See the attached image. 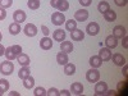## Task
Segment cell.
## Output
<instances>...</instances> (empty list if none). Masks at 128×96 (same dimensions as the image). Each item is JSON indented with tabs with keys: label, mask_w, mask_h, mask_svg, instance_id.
<instances>
[{
	"label": "cell",
	"mask_w": 128,
	"mask_h": 96,
	"mask_svg": "<svg viewBox=\"0 0 128 96\" xmlns=\"http://www.w3.org/2000/svg\"><path fill=\"white\" fill-rule=\"evenodd\" d=\"M40 46L42 50H50L52 48V41L51 38H49L48 36H45L44 38H41L40 40Z\"/></svg>",
	"instance_id": "17"
},
{
	"label": "cell",
	"mask_w": 128,
	"mask_h": 96,
	"mask_svg": "<svg viewBox=\"0 0 128 96\" xmlns=\"http://www.w3.org/2000/svg\"><path fill=\"white\" fill-rule=\"evenodd\" d=\"M62 95H63V96H70L72 94H70V91H68V90H62V91H60V96H62Z\"/></svg>",
	"instance_id": "42"
},
{
	"label": "cell",
	"mask_w": 128,
	"mask_h": 96,
	"mask_svg": "<svg viewBox=\"0 0 128 96\" xmlns=\"http://www.w3.org/2000/svg\"><path fill=\"white\" fill-rule=\"evenodd\" d=\"M88 19V10L86 9H80L74 13V20L76 22H84Z\"/></svg>",
	"instance_id": "4"
},
{
	"label": "cell",
	"mask_w": 128,
	"mask_h": 96,
	"mask_svg": "<svg viewBox=\"0 0 128 96\" xmlns=\"http://www.w3.org/2000/svg\"><path fill=\"white\" fill-rule=\"evenodd\" d=\"M17 60H18V63L20 64V67H28L30 63H31L30 56H28L27 54H23V52H20V54L17 56Z\"/></svg>",
	"instance_id": "16"
},
{
	"label": "cell",
	"mask_w": 128,
	"mask_h": 96,
	"mask_svg": "<svg viewBox=\"0 0 128 96\" xmlns=\"http://www.w3.org/2000/svg\"><path fill=\"white\" fill-rule=\"evenodd\" d=\"M23 86L27 88V90H31V88H34L35 87V80L32 76H28L23 80Z\"/></svg>",
	"instance_id": "24"
},
{
	"label": "cell",
	"mask_w": 128,
	"mask_h": 96,
	"mask_svg": "<svg viewBox=\"0 0 128 96\" xmlns=\"http://www.w3.org/2000/svg\"><path fill=\"white\" fill-rule=\"evenodd\" d=\"M52 38H54V41H64L66 40V31H63L62 28H58L55 30L54 32H52Z\"/></svg>",
	"instance_id": "14"
},
{
	"label": "cell",
	"mask_w": 128,
	"mask_h": 96,
	"mask_svg": "<svg viewBox=\"0 0 128 96\" xmlns=\"http://www.w3.org/2000/svg\"><path fill=\"white\" fill-rule=\"evenodd\" d=\"M86 80L91 83H95L100 80V72L98 70V68H91L90 70H87L86 73Z\"/></svg>",
	"instance_id": "2"
},
{
	"label": "cell",
	"mask_w": 128,
	"mask_h": 96,
	"mask_svg": "<svg viewBox=\"0 0 128 96\" xmlns=\"http://www.w3.org/2000/svg\"><path fill=\"white\" fill-rule=\"evenodd\" d=\"M64 23H66V30H67V31H70V32H72V31H74V30L77 28V22H76L74 19L66 20Z\"/></svg>",
	"instance_id": "26"
},
{
	"label": "cell",
	"mask_w": 128,
	"mask_h": 96,
	"mask_svg": "<svg viewBox=\"0 0 128 96\" xmlns=\"http://www.w3.org/2000/svg\"><path fill=\"white\" fill-rule=\"evenodd\" d=\"M26 18H27V14L23 12L22 9H18V10H16V12L13 13V19H14V22H17V23H23L26 20Z\"/></svg>",
	"instance_id": "7"
},
{
	"label": "cell",
	"mask_w": 128,
	"mask_h": 96,
	"mask_svg": "<svg viewBox=\"0 0 128 96\" xmlns=\"http://www.w3.org/2000/svg\"><path fill=\"white\" fill-rule=\"evenodd\" d=\"M12 50L14 51V54H16L17 56L20 54V52H22V48H20V45H13V46H12Z\"/></svg>",
	"instance_id": "35"
},
{
	"label": "cell",
	"mask_w": 128,
	"mask_h": 96,
	"mask_svg": "<svg viewBox=\"0 0 128 96\" xmlns=\"http://www.w3.org/2000/svg\"><path fill=\"white\" fill-rule=\"evenodd\" d=\"M0 88H2L4 92H6V91L9 90V82H8L6 80L2 78V80H0Z\"/></svg>",
	"instance_id": "32"
},
{
	"label": "cell",
	"mask_w": 128,
	"mask_h": 96,
	"mask_svg": "<svg viewBox=\"0 0 128 96\" xmlns=\"http://www.w3.org/2000/svg\"><path fill=\"white\" fill-rule=\"evenodd\" d=\"M60 51H64V52H67V54H69V52L73 51V45H72V42L70 41H62L60 42Z\"/></svg>",
	"instance_id": "19"
},
{
	"label": "cell",
	"mask_w": 128,
	"mask_h": 96,
	"mask_svg": "<svg viewBox=\"0 0 128 96\" xmlns=\"http://www.w3.org/2000/svg\"><path fill=\"white\" fill-rule=\"evenodd\" d=\"M14 70V64L12 60H5L0 64V73H3L4 76H10Z\"/></svg>",
	"instance_id": "1"
},
{
	"label": "cell",
	"mask_w": 128,
	"mask_h": 96,
	"mask_svg": "<svg viewBox=\"0 0 128 96\" xmlns=\"http://www.w3.org/2000/svg\"><path fill=\"white\" fill-rule=\"evenodd\" d=\"M28 76H31V70H30L28 67H22V68L19 69V72H18V77H19L20 80H24V78L28 77Z\"/></svg>",
	"instance_id": "25"
},
{
	"label": "cell",
	"mask_w": 128,
	"mask_h": 96,
	"mask_svg": "<svg viewBox=\"0 0 128 96\" xmlns=\"http://www.w3.org/2000/svg\"><path fill=\"white\" fill-rule=\"evenodd\" d=\"M116 94V91H114V90H108L105 92V95H115Z\"/></svg>",
	"instance_id": "45"
},
{
	"label": "cell",
	"mask_w": 128,
	"mask_h": 96,
	"mask_svg": "<svg viewBox=\"0 0 128 96\" xmlns=\"http://www.w3.org/2000/svg\"><path fill=\"white\" fill-rule=\"evenodd\" d=\"M4 55L6 56L8 60H14V59H17V55L14 54V51L12 50V46H9V48L5 49V54H4Z\"/></svg>",
	"instance_id": "28"
},
{
	"label": "cell",
	"mask_w": 128,
	"mask_h": 96,
	"mask_svg": "<svg viewBox=\"0 0 128 96\" xmlns=\"http://www.w3.org/2000/svg\"><path fill=\"white\" fill-rule=\"evenodd\" d=\"M41 31H42V34H44L45 36H49L50 35V30L46 26H41Z\"/></svg>",
	"instance_id": "40"
},
{
	"label": "cell",
	"mask_w": 128,
	"mask_h": 96,
	"mask_svg": "<svg viewBox=\"0 0 128 96\" xmlns=\"http://www.w3.org/2000/svg\"><path fill=\"white\" fill-rule=\"evenodd\" d=\"M56 62H58V64H60V66H66V64L69 62L68 54H67V52H64V51L58 52V54H56Z\"/></svg>",
	"instance_id": "18"
},
{
	"label": "cell",
	"mask_w": 128,
	"mask_h": 96,
	"mask_svg": "<svg viewBox=\"0 0 128 96\" xmlns=\"http://www.w3.org/2000/svg\"><path fill=\"white\" fill-rule=\"evenodd\" d=\"M60 2H62V0H50V4H51V6H52V8L58 9V6H59Z\"/></svg>",
	"instance_id": "39"
},
{
	"label": "cell",
	"mask_w": 128,
	"mask_h": 96,
	"mask_svg": "<svg viewBox=\"0 0 128 96\" xmlns=\"http://www.w3.org/2000/svg\"><path fill=\"white\" fill-rule=\"evenodd\" d=\"M3 94H4V91H3V90H2V88H0V96H2V95H3Z\"/></svg>",
	"instance_id": "47"
},
{
	"label": "cell",
	"mask_w": 128,
	"mask_h": 96,
	"mask_svg": "<svg viewBox=\"0 0 128 96\" xmlns=\"http://www.w3.org/2000/svg\"><path fill=\"white\" fill-rule=\"evenodd\" d=\"M114 3H115V5H118V6H126L127 3H128V0H114Z\"/></svg>",
	"instance_id": "36"
},
{
	"label": "cell",
	"mask_w": 128,
	"mask_h": 96,
	"mask_svg": "<svg viewBox=\"0 0 128 96\" xmlns=\"http://www.w3.org/2000/svg\"><path fill=\"white\" fill-rule=\"evenodd\" d=\"M104 18H105V20H108V22H114V20L116 19V13L114 12V10L109 9L104 13Z\"/></svg>",
	"instance_id": "23"
},
{
	"label": "cell",
	"mask_w": 128,
	"mask_h": 96,
	"mask_svg": "<svg viewBox=\"0 0 128 96\" xmlns=\"http://www.w3.org/2000/svg\"><path fill=\"white\" fill-rule=\"evenodd\" d=\"M127 34V31L123 26H115L114 30H113V36L115 38H123Z\"/></svg>",
	"instance_id": "10"
},
{
	"label": "cell",
	"mask_w": 128,
	"mask_h": 96,
	"mask_svg": "<svg viewBox=\"0 0 128 96\" xmlns=\"http://www.w3.org/2000/svg\"><path fill=\"white\" fill-rule=\"evenodd\" d=\"M122 45H123V48H124V49H128V37H127V36H124V37H123Z\"/></svg>",
	"instance_id": "41"
},
{
	"label": "cell",
	"mask_w": 128,
	"mask_h": 96,
	"mask_svg": "<svg viewBox=\"0 0 128 96\" xmlns=\"http://www.w3.org/2000/svg\"><path fill=\"white\" fill-rule=\"evenodd\" d=\"M105 45H106V48L108 49H115L116 48V45H118V38H115L113 35H110V36H108L105 38Z\"/></svg>",
	"instance_id": "13"
},
{
	"label": "cell",
	"mask_w": 128,
	"mask_h": 96,
	"mask_svg": "<svg viewBox=\"0 0 128 96\" xmlns=\"http://www.w3.org/2000/svg\"><path fill=\"white\" fill-rule=\"evenodd\" d=\"M9 96H19V94L17 91H12V92H9Z\"/></svg>",
	"instance_id": "46"
},
{
	"label": "cell",
	"mask_w": 128,
	"mask_h": 96,
	"mask_svg": "<svg viewBox=\"0 0 128 96\" xmlns=\"http://www.w3.org/2000/svg\"><path fill=\"white\" fill-rule=\"evenodd\" d=\"M5 54V48L2 45V42H0V56H3Z\"/></svg>",
	"instance_id": "44"
},
{
	"label": "cell",
	"mask_w": 128,
	"mask_h": 96,
	"mask_svg": "<svg viewBox=\"0 0 128 96\" xmlns=\"http://www.w3.org/2000/svg\"><path fill=\"white\" fill-rule=\"evenodd\" d=\"M2 38H3V35H2V32H0V41H2Z\"/></svg>",
	"instance_id": "48"
},
{
	"label": "cell",
	"mask_w": 128,
	"mask_h": 96,
	"mask_svg": "<svg viewBox=\"0 0 128 96\" xmlns=\"http://www.w3.org/2000/svg\"><path fill=\"white\" fill-rule=\"evenodd\" d=\"M70 38H72L73 41H82V40L84 38V32H83L82 30L76 28L74 31L70 32Z\"/></svg>",
	"instance_id": "11"
},
{
	"label": "cell",
	"mask_w": 128,
	"mask_h": 96,
	"mask_svg": "<svg viewBox=\"0 0 128 96\" xmlns=\"http://www.w3.org/2000/svg\"><path fill=\"white\" fill-rule=\"evenodd\" d=\"M19 32H20V24L19 23H17V22L10 23V26H9V34L10 35L16 36V35L19 34Z\"/></svg>",
	"instance_id": "22"
},
{
	"label": "cell",
	"mask_w": 128,
	"mask_h": 96,
	"mask_svg": "<svg viewBox=\"0 0 128 96\" xmlns=\"http://www.w3.org/2000/svg\"><path fill=\"white\" fill-rule=\"evenodd\" d=\"M64 73H66L67 76H73V74L76 73V66H74L73 63H67L66 66H64Z\"/></svg>",
	"instance_id": "21"
},
{
	"label": "cell",
	"mask_w": 128,
	"mask_h": 96,
	"mask_svg": "<svg viewBox=\"0 0 128 96\" xmlns=\"http://www.w3.org/2000/svg\"><path fill=\"white\" fill-rule=\"evenodd\" d=\"M34 95L35 96H46L48 95V91L44 88V87H36L35 88V91H34Z\"/></svg>",
	"instance_id": "30"
},
{
	"label": "cell",
	"mask_w": 128,
	"mask_h": 96,
	"mask_svg": "<svg viewBox=\"0 0 128 96\" xmlns=\"http://www.w3.org/2000/svg\"><path fill=\"white\" fill-rule=\"evenodd\" d=\"M27 6L31 10H36L40 8V0H28L27 2Z\"/></svg>",
	"instance_id": "29"
},
{
	"label": "cell",
	"mask_w": 128,
	"mask_h": 96,
	"mask_svg": "<svg viewBox=\"0 0 128 96\" xmlns=\"http://www.w3.org/2000/svg\"><path fill=\"white\" fill-rule=\"evenodd\" d=\"M110 59L113 60V63L115 64V66H118V67H123L126 64V58L122 54H119V52H116V54H112Z\"/></svg>",
	"instance_id": "9"
},
{
	"label": "cell",
	"mask_w": 128,
	"mask_h": 96,
	"mask_svg": "<svg viewBox=\"0 0 128 96\" xmlns=\"http://www.w3.org/2000/svg\"><path fill=\"white\" fill-rule=\"evenodd\" d=\"M108 91V84L106 82H96V86H95V95H105V92Z\"/></svg>",
	"instance_id": "8"
},
{
	"label": "cell",
	"mask_w": 128,
	"mask_h": 96,
	"mask_svg": "<svg viewBox=\"0 0 128 96\" xmlns=\"http://www.w3.org/2000/svg\"><path fill=\"white\" fill-rule=\"evenodd\" d=\"M48 95L49 96H60V91L55 87H51V88L48 90Z\"/></svg>",
	"instance_id": "34"
},
{
	"label": "cell",
	"mask_w": 128,
	"mask_h": 96,
	"mask_svg": "<svg viewBox=\"0 0 128 96\" xmlns=\"http://www.w3.org/2000/svg\"><path fill=\"white\" fill-rule=\"evenodd\" d=\"M86 32H87L90 36H96V35L100 32V26H99V23H98V22H91V23H88L87 27H86Z\"/></svg>",
	"instance_id": "6"
},
{
	"label": "cell",
	"mask_w": 128,
	"mask_h": 96,
	"mask_svg": "<svg viewBox=\"0 0 128 96\" xmlns=\"http://www.w3.org/2000/svg\"><path fill=\"white\" fill-rule=\"evenodd\" d=\"M109 9H110V5H109L108 2H100L99 5H98V10L100 13H102V14L106 12V10H109Z\"/></svg>",
	"instance_id": "27"
},
{
	"label": "cell",
	"mask_w": 128,
	"mask_h": 96,
	"mask_svg": "<svg viewBox=\"0 0 128 96\" xmlns=\"http://www.w3.org/2000/svg\"><path fill=\"white\" fill-rule=\"evenodd\" d=\"M123 74H124V77H127L128 76V66H127V64H124V66H123Z\"/></svg>",
	"instance_id": "43"
},
{
	"label": "cell",
	"mask_w": 128,
	"mask_h": 96,
	"mask_svg": "<svg viewBox=\"0 0 128 96\" xmlns=\"http://www.w3.org/2000/svg\"><path fill=\"white\" fill-rule=\"evenodd\" d=\"M88 63H90V66H91L92 68H100V67L102 66V60L100 59L99 55H94V56H91Z\"/></svg>",
	"instance_id": "20"
},
{
	"label": "cell",
	"mask_w": 128,
	"mask_h": 96,
	"mask_svg": "<svg viewBox=\"0 0 128 96\" xmlns=\"http://www.w3.org/2000/svg\"><path fill=\"white\" fill-rule=\"evenodd\" d=\"M69 9V3L67 2V0H62L59 6H58V10H60V12H66V10Z\"/></svg>",
	"instance_id": "31"
},
{
	"label": "cell",
	"mask_w": 128,
	"mask_h": 96,
	"mask_svg": "<svg viewBox=\"0 0 128 96\" xmlns=\"http://www.w3.org/2000/svg\"><path fill=\"white\" fill-rule=\"evenodd\" d=\"M12 4H13V0H0V8L6 9L12 6Z\"/></svg>",
	"instance_id": "33"
},
{
	"label": "cell",
	"mask_w": 128,
	"mask_h": 96,
	"mask_svg": "<svg viewBox=\"0 0 128 96\" xmlns=\"http://www.w3.org/2000/svg\"><path fill=\"white\" fill-rule=\"evenodd\" d=\"M66 17H64L63 12H54L51 14V23L55 26H62L64 22H66Z\"/></svg>",
	"instance_id": "3"
},
{
	"label": "cell",
	"mask_w": 128,
	"mask_h": 96,
	"mask_svg": "<svg viewBox=\"0 0 128 96\" xmlns=\"http://www.w3.org/2000/svg\"><path fill=\"white\" fill-rule=\"evenodd\" d=\"M23 32L24 35L28 36V37H35L37 35V27L34 24V23H27L23 28Z\"/></svg>",
	"instance_id": "5"
},
{
	"label": "cell",
	"mask_w": 128,
	"mask_h": 96,
	"mask_svg": "<svg viewBox=\"0 0 128 96\" xmlns=\"http://www.w3.org/2000/svg\"><path fill=\"white\" fill-rule=\"evenodd\" d=\"M78 2H80V4L82 6H90L91 3H92V0H78Z\"/></svg>",
	"instance_id": "37"
},
{
	"label": "cell",
	"mask_w": 128,
	"mask_h": 96,
	"mask_svg": "<svg viewBox=\"0 0 128 96\" xmlns=\"http://www.w3.org/2000/svg\"><path fill=\"white\" fill-rule=\"evenodd\" d=\"M6 18V10L4 8H0V20H4Z\"/></svg>",
	"instance_id": "38"
},
{
	"label": "cell",
	"mask_w": 128,
	"mask_h": 96,
	"mask_svg": "<svg viewBox=\"0 0 128 96\" xmlns=\"http://www.w3.org/2000/svg\"><path fill=\"white\" fill-rule=\"evenodd\" d=\"M99 56H100V59H101L102 62H108V60H110V58H112V51H110V49H108V48H102V49L99 51Z\"/></svg>",
	"instance_id": "15"
},
{
	"label": "cell",
	"mask_w": 128,
	"mask_h": 96,
	"mask_svg": "<svg viewBox=\"0 0 128 96\" xmlns=\"http://www.w3.org/2000/svg\"><path fill=\"white\" fill-rule=\"evenodd\" d=\"M70 94L73 95H82L83 94V86L80 82H74L70 84Z\"/></svg>",
	"instance_id": "12"
}]
</instances>
